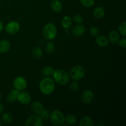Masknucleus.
Listing matches in <instances>:
<instances>
[{
    "mask_svg": "<svg viewBox=\"0 0 126 126\" xmlns=\"http://www.w3.org/2000/svg\"><path fill=\"white\" fill-rule=\"evenodd\" d=\"M55 82L49 77L42 79L39 82V89L44 95H50L55 89Z\"/></svg>",
    "mask_w": 126,
    "mask_h": 126,
    "instance_id": "1",
    "label": "nucleus"
},
{
    "mask_svg": "<svg viewBox=\"0 0 126 126\" xmlns=\"http://www.w3.org/2000/svg\"><path fill=\"white\" fill-rule=\"evenodd\" d=\"M54 81L60 85H65L70 81V75L62 70H56L53 73Z\"/></svg>",
    "mask_w": 126,
    "mask_h": 126,
    "instance_id": "2",
    "label": "nucleus"
},
{
    "mask_svg": "<svg viewBox=\"0 0 126 126\" xmlns=\"http://www.w3.org/2000/svg\"><path fill=\"white\" fill-rule=\"evenodd\" d=\"M43 34L46 39L52 40L55 39L57 34V28L55 25L52 23H47L43 28Z\"/></svg>",
    "mask_w": 126,
    "mask_h": 126,
    "instance_id": "3",
    "label": "nucleus"
},
{
    "mask_svg": "<svg viewBox=\"0 0 126 126\" xmlns=\"http://www.w3.org/2000/svg\"><path fill=\"white\" fill-rule=\"evenodd\" d=\"M52 124L54 126H61L65 122V116L62 112L59 110L52 111L49 117Z\"/></svg>",
    "mask_w": 126,
    "mask_h": 126,
    "instance_id": "4",
    "label": "nucleus"
},
{
    "mask_svg": "<svg viewBox=\"0 0 126 126\" xmlns=\"http://www.w3.org/2000/svg\"><path fill=\"white\" fill-rule=\"evenodd\" d=\"M85 75V69L81 65H76L70 70V77L75 81L81 79Z\"/></svg>",
    "mask_w": 126,
    "mask_h": 126,
    "instance_id": "5",
    "label": "nucleus"
},
{
    "mask_svg": "<svg viewBox=\"0 0 126 126\" xmlns=\"http://www.w3.org/2000/svg\"><path fill=\"white\" fill-rule=\"evenodd\" d=\"M20 28L19 23L16 21H11L6 24L5 31L9 34H15L18 32Z\"/></svg>",
    "mask_w": 126,
    "mask_h": 126,
    "instance_id": "6",
    "label": "nucleus"
},
{
    "mask_svg": "<svg viewBox=\"0 0 126 126\" xmlns=\"http://www.w3.org/2000/svg\"><path fill=\"white\" fill-rule=\"evenodd\" d=\"M27 82L25 79L22 76H18L14 79V86L18 91H22L27 87Z\"/></svg>",
    "mask_w": 126,
    "mask_h": 126,
    "instance_id": "7",
    "label": "nucleus"
},
{
    "mask_svg": "<svg viewBox=\"0 0 126 126\" xmlns=\"http://www.w3.org/2000/svg\"><path fill=\"white\" fill-rule=\"evenodd\" d=\"M43 124L42 118L37 115L31 116L25 123L26 126H42Z\"/></svg>",
    "mask_w": 126,
    "mask_h": 126,
    "instance_id": "8",
    "label": "nucleus"
},
{
    "mask_svg": "<svg viewBox=\"0 0 126 126\" xmlns=\"http://www.w3.org/2000/svg\"><path fill=\"white\" fill-rule=\"evenodd\" d=\"M17 100L20 103L23 105H27L30 103L32 100V97L27 92H19Z\"/></svg>",
    "mask_w": 126,
    "mask_h": 126,
    "instance_id": "9",
    "label": "nucleus"
},
{
    "mask_svg": "<svg viewBox=\"0 0 126 126\" xmlns=\"http://www.w3.org/2000/svg\"><path fill=\"white\" fill-rule=\"evenodd\" d=\"M94 98V94L91 90H86L82 94L81 99L82 102L86 104L91 103Z\"/></svg>",
    "mask_w": 126,
    "mask_h": 126,
    "instance_id": "10",
    "label": "nucleus"
},
{
    "mask_svg": "<svg viewBox=\"0 0 126 126\" xmlns=\"http://www.w3.org/2000/svg\"><path fill=\"white\" fill-rule=\"evenodd\" d=\"M32 110L37 115H40L44 110V107L41 103L39 102H34L31 106Z\"/></svg>",
    "mask_w": 126,
    "mask_h": 126,
    "instance_id": "11",
    "label": "nucleus"
},
{
    "mask_svg": "<svg viewBox=\"0 0 126 126\" xmlns=\"http://www.w3.org/2000/svg\"><path fill=\"white\" fill-rule=\"evenodd\" d=\"M86 32V28L82 24H78L76 26H75L73 28L72 33L75 36L79 37L83 35Z\"/></svg>",
    "mask_w": 126,
    "mask_h": 126,
    "instance_id": "12",
    "label": "nucleus"
},
{
    "mask_svg": "<svg viewBox=\"0 0 126 126\" xmlns=\"http://www.w3.org/2000/svg\"><path fill=\"white\" fill-rule=\"evenodd\" d=\"M95 43L98 46L102 47H107L109 44V41L108 38L103 35L98 36L96 38Z\"/></svg>",
    "mask_w": 126,
    "mask_h": 126,
    "instance_id": "13",
    "label": "nucleus"
},
{
    "mask_svg": "<svg viewBox=\"0 0 126 126\" xmlns=\"http://www.w3.org/2000/svg\"><path fill=\"white\" fill-rule=\"evenodd\" d=\"M18 94H19V91L18 90L16 89L11 90L8 95L7 96V100L10 103L16 102L18 98Z\"/></svg>",
    "mask_w": 126,
    "mask_h": 126,
    "instance_id": "14",
    "label": "nucleus"
},
{
    "mask_svg": "<svg viewBox=\"0 0 126 126\" xmlns=\"http://www.w3.org/2000/svg\"><path fill=\"white\" fill-rule=\"evenodd\" d=\"M108 39L112 44H116L119 40V33L116 30H111L108 35Z\"/></svg>",
    "mask_w": 126,
    "mask_h": 126,
    "instance_id": "15",
    "label": "nucleus"
},
{
    "mask_svg": "<svg viewBox=\"0 0 126 126\" xmlns=\"http://www.w3.org/2000/svg\"><path fill=\"white\" fill-rule=\"evenodd\" d=\"M11 47L10 43L6 39L0 41V53H6Z\"/></svg>",
    "mask_w": 126,
    "mask_h": 126,
    "instance_id": "16",
    "label": "nucleus"
},
{
    "mask_svg": "<svg viewBox=\"0 0 126 126\" xmlns=\"http://www.w3.org/2000/svg\"><path fill=\"white\" fill-rule=\"evenodd\" d=\"M79 125L80 126H94V123L92 118L89 116H85L80 120Z\"/></svg>",
    "mask_w": 126,
    "mask_h": 126,
    "instance_id": "17",
    "label": "nucleus"
},
{
    "mask_svg": "<svg viewBox=\"0 0 126 126\" xmlns=\"http://www.w3.org/2000/svg\"><path fill=\"white\" fill-rule=\"evenodd\" d=\"M50 7L53 11L57 12H60L62 10V4L59 0H52Z\"/></svg>",
    "mask_w": 126,
    "mask_h": 126,
    "instance_id": "18",
    "label": "nucleus"
},
{
    "mask_svg": "<svg viewBox=\"0 0 126 126\" xmlns=\"http://www.w3.org/2000/svg\"><path fill=\"white\" fill-rule=\"evenodd\" d=\"M94 17L97 19L103 18L105 15V10L102 7H97L94 9L93 12Z\"/></svg>",
    "mask_w": 126,
    "mask_h": 126,
    "instance_id": "19",
    "label": "nucleus"
},
{
    "mask_svg": "<svg viewBox=\"0 0 126 126\" xmlns=\"http://www.w3.org/2000/svg\"><path fill=\"white\" fill-rule=\"evenodd\" d=\"M71 24H72V18L70 16H65L63 17L62 21V25L63 27V28H70Z\"/></svg>",
    "mask_w": 126,
    "mask_h": 126,
    "instance_id": "20",
    "label": "nucleus"
},
{
    "mask_svg": "<svg viewBox=\"0 0 126 126\" xmlns=\"http://www.w3.org/2000/svg\"><path fill=\"white\" fill-rule=\"evenodd\" d=\"M54 70L51 66H45L42 70V74L46 77H49L53 75Z\"/></svg>",
    "mask_w": 126,
    "mask_h": 126,
    "instance_id": "21",
    "label": "nucleus"
},
{
    "mask_svg": "<svg viewBox=\"0 0 126 126\" xmlns=\"http://www.w3.org/2000/svg\"><path fill=\"white\" fill-rule=\"evenodd\" d=\"M65 121L69 125H73L77 122V118L73 114H69L65 118Z\"/></svg>",
    "mask_w": 126,
    "mask_h": 126,
    "instance_id": "22",
    "label": "nucleus"
},
{
    "mask_svg": "<svg viewBox=\"0 0 126 126\" xmlns=\"http://www.w3.org/2000/svg\"><path fill=\"white\" fill-rule=\"evenodd\" d=\"M13 117L10 113H4L2 116V121L4 123H10L12 121Z\"/></svg>",
    "mask_w": 126,
    "mask_h": 126,
    "instance_id": "23",
    "label": "nucleus"
},
{
    "mask_svg": "<svg viewBox=\"0 0 126 126\" xmlns=\"http://www.w3.org/2000/svg\"><path fill=\"white\" fill-rule=\"evenodd\" d=\"M55 49V46L54 43L51 41L48 42L46 45V51L49 54H51V53L54 52Z\"/></svg>",
    "mask_w": 126,
    "mask_h": 126,
    "instance_id": "24",
    "label": "nucleus"
},
{
    "mask_svg": "<svg viewBox=\"0 0 126 126\" xmlns=\"http://www.w3.org/2000/svg\"><path fill=\"white\" fill-rule=\"evenodd\" d=\"M33 55L36 58H41L43 56L42 49L39 47H34L33 50Z\"/></svg>",
    "mask_w": 126,
    "mask_h": 126,
    "instance_id": "25",
    "label": "nucleus"
},
{
    "mask_svg": "<svg viewBox=\"0 0 126 126\" xmlns=\"http://www.w3.org/2000/svg\"><path fill=\"white\" fill-rule=\"evenodd\" d=\"M79 1L81 4L86 7H92L95 3V0H79Z\"/></svg>",
    "mask_w": 126,
    "mask_h": 126,
    "instance_id": "26",
    "label": "nucleus"
},
{
    "mask_svg": "<svg viewBox=\"0 0 126 126\" xmlns=\"http://www.w3.org/2000/svg\"><path fill=\"white\" fill-rule=\"evenodd\" d=\"M119 32L120 33V34H121L123 36H126V22H122L119 26Z\"/></svg>",
    "mask_w": 126,
    "mask_h": 126,
    "instance_id": "27",
    "label": "nucleus"
},
{
    "mask_svg": "<svg viewBox=\"0 0 126 126\" xmlns=\"http://www.w3.org/2000/svg\"><path fill=\"white\" fill-rule=\"evenodd\" d=\"M89 33L92 36H97L99 33V30H98V27L94 26L90 28L89 30Z\"/></svg>",
    "mask_w": 126,
    "mask_h": 126,
    "instance_id": "28",
    "label": "nucleus"
},
{
    "mask_svg": "<svg viewBox=\"0 0 126 126\" xmlns=\"http://www.w3.org/2000/svg\"><path fill=\"white\" fill-rule=\"evenodd\" d=\"M73 20L77 24H82L84 22V19L81 15L76 14L74 16Z\"/></svg>",
    "mask_w": 126,
    "mask_h": 126,
    "instance_id": "29",
    "label": "nucleus"
},
{
    "mask_svg": "<svg viewBox=\"0 0 126 126\" xmlns=\"http://www.w3.org/2000/svg\"><path fill=\"white\" fill-rule=\"evenodd\" d=\"M50 112L47 110H44V111H43V113L40 114L41 118H42L43 120H47L50 117Z\"/></svg>",
    "mask_w": 126,
    "mask_h": 126,
    "instance_id": "30",
    "label": "nucleus"
},
{
    "mask_svg": "<svg viewBox=\"0 0 126 126\" xmlns=\"http://www.w3.org/2000/svg\"><path fill=\"white\" fill-rule=\"evenodd\" d=\"M79 88V85L78 82H77L76 81H74V82H71L70 86V90L72 91H78Z\"/></svg>",
    "mask_w": 126,
    "mask_h": 126,
    "instance_id": "31",
    "label": "nucleus"
},
{
    "mask_svg": "<svg viewBox=\"0 0 126 126\" xmlns=\"http://www.w3.org/2000/svg\"><path fill=\"white\" fill-rule=\"evenodd\" d=\"M119 42V46L121 47L122 48H126V39L125 38H124V39H122L121 40H120Z\"/></svg>",
    "mask_w": 126,
    "mask_h": 126,
    "instance_id": "32",
    "label": "nucleus"
},
{
    "mask_svg": "<svg viewBox=\"0 0 126 126\" xmlns=\"http://www.w3.org/2000/svg\"><path fill=\"white\" fill-rule=\"evenodd\" d=\"M4 110V106L1 103H0V113H2Z\"/></svg>",
    "mask_w": 126,
    "mask_h": 126,
    "instance_id": "33",
    "label": "nucleus"
},
{
    "mask_svg": "<svg viewBox=\"0 0 126 126\" xmlns=\"http://www.w3.org/2000/svg\"><path fill=\"white\" fill-rule=\"evenodd\" d=\"M4 28V26H3V23H2V22L0 21V32H1V31L2 30V29H3Z\"/></svg>",
    "mask_w": 126,
    "mask_h": 126,
    "instance_id": "34",
    "label": "nucleus"
},
{
    "mask_svg": "<svg viewBox=\"0 0 126 126\" xmlns=\"http://www.w3.org/2000/svg\"><path fill=\"white\" fill-rule=\"evenodd\" d=\"M1 92H0V99H1Z\"/></svg>",
    "mask_w": 126,
    "mask_h": 126,
    "instance_id": "35",
    "label": "nucleus"
},
{
    "mask_svg": "<svg viewBox=\"0 0 126 126\" xmlns=\"http://www.w3.org/2000/svg\"><path fill=\"white\" fill-rule=\"evenodd\" d=\"M2 126V123H1V122L0 121V126Z\"/></svg>",
    "mask_w": 126,
    "mask_h": 126,
    "instance_id": "36",
    "label": "nucleus"
},
{
    "mask_svg": "<svg viewBox=\"0 0 126 126\" xmlns=\"http://www.w3.org/2000/svg\"><path fill=\"white\" fill-rule=\"evenodd\" d=\"M0 2H1V0H0Z\"/></svg>",
    "mask_w": 126,
    "mask_h": 126,
    "instance_id": "37",
    "label": "nucleus"
}]
</instances>
